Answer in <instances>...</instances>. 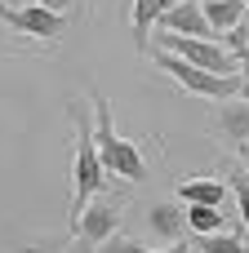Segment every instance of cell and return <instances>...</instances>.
<instances>
[{"mask_svg": "<svg viewBox=\"0 0 249 253\" xmlns=\"http://www.w3.org/2000/svg\"><path fill=\"white\" fill-rule=\"evenodd\" d=\"M13 253H53V249H49V245H18Z\"/></svg>", "mask_w": 249, "mask_h": 253, "instance_id": "e0dca14e", "label": "cell"}, {"mask_svg": "<svg viewBox=\"0 0 249 253\" xmlns=\"http://www.w3.org/2000/svg\"><path fill=\"white\" fill-rule=\"evenodd\" d=\"M156 67L165 76H174L183 84V93H196V98H218V102H232V98H245V76H214V71H200V67H187L183 58L174 53H156Z\"/></svg>", "mask_w": 249, "mask_h": 253, "instance_id": "3957f363", "label": "cell"}, {"mask_svg": "<svg viewBox=\"0 0 249 253\" xmlns=\"http://www.w3.org/2000/svg\"><path fill=\"white\" fill-rule=\"evenodd\" d=\"M245 40H249V18H245Z\"/></svg>", "mask_w": 249, "mask_h": 253, "instance_id": "ac0fdd59", "label": "cell"}, {"mask_svg": "<svg viewBox=\"0 0 249 253\" xmlns=\"http://www.w3.org/2000/svg\"><path fill=\"white\" fill-rule=\"evenodd\" d=\"M107 253H187L183 245H169V249H147V245H134V240H111V245H102Z\"/></svg>", "mask_w": 249, "mask_h": 253, "instance_id": "9a60e30c", "label": "cell"}, {"mask_svg": "<svg viewBox=\"0 0 249 253\" xmlns=\"http://www.w3.org/2000/svg\"><path fill=\"white\" fill-rule=\"evenodd\" d=\"M0 4H4V0H0Z\"/></svg>", "mask_w": 249, "mask_h": 253, "instance_id": "d6986e66", "label": "cell"}, {"mask_svg": "<svg viewBox=\"0 0 249 253\" xmlns=\"http://www.w3.org/2000/svg\"><path fill=\"white\" fill-rule=\"evenodd\" d=\"M227 191H232V200L241 205V222H245V231H249V173L236 165L232 169V178H227Z\"/></svg>", "mask_w": 249, "mask_h": 253, "instance_id": "4fadbf2b", "label": "cell"}, {"mask_svg": "<svg viewBox=\"0 0 249 253\" xmlns=\"http://www.w3.org/2000/svg\"><path fill=\"white\" fill-rule=\"evenodd\" d=\"M227 196H232V191H227L223 178H187V182H178L183 209H192V205H200V209H223Z\"/></svg>", "mask_w": 249, "mask_h": 253, "instance_id": "9c48e42d", "label": "cell"}, {"mask_svg": "<svg viewBox=\"0 0 249 253\" xmlns=\"http://www.w3.org/2000/svg\"><path fill=\"white\" fill-rule=\"evenodd\" d=\"M169 4H174V0H134V4H129V27H134V44H138V53H147V31L165 18Z\"/></svg>", "mask_w": 249, "mask_h": 253, "instance_id": "8fae6325", "label": "cell"}, {"mask_svg": "<svg viewBox=\"0 0 249 253\" xmlns=\"http://www.w3.org/2000/svg\"><path fill=\"white\" fill-rule=\"evenodd\" d=\"M165 36H192V40H218L214 36V27L205 22V13H200V0H174L169 9H165V18L156 22Z\"/></svg>", "mask_w": 249, "mask_h": 253, "instance_id": "52a82bcc", "label": "cell"}, {"mask_svg": "<svg viewBox=\"0 0 249 253\" xmlns=\"http://www.w3.org/2000/svg\"><path fill=\"white\" fill-rule=\"evenodd\" d=\"M200 13H205V22L214 27V36H227V31H236V27L249 18L245 0H200Z\"/></svg>", "mask_w": 249, "mask_h": 253, "instance_id": "30bf717a", "label": "cell"}, {"mask_svg": "<svg viewBox=\"0 0 249 253\" xmlns=\"http://www.w3.org/2000/svg\"><path fill=\"white\" fill-rule=\"evenodd\" d=\"M245 9H249V4H245Z\"/></svg>", "mask_w": 249, "mask_h": 253, "instance_id": "ffe728a7", "label": "cell"}, {"mask_svg": "<svg viewBox=\"0 0 249 253\" xmlns=\"http://www.w3.org/2000/svg\"><path fill=\"white\" fill-rule=\"evenodd\" d=\"M89 107H94V147H98V160H102L107 178L147 182L143 147L116 133V125H111V102H107V93H102V89H89Z\"/></svg>", "mask_w": 249, "mask_h": 253, "instance_id": "6da1fadb", "label": "cell"}, {"mask_svg": "<svg viewBox=\"0 0 249 253\" xmlns=\"http://www.w3.org/2000/svg\"><path fill=\"white\" fill-rule=\"evenodd\" d=\"M120 218H125V196H94L89 205H85V213L76 218V227H71V236H80V249H102V245H111V236H116V227H120Z\"/></svg>", "mask_w": 249, "mask_h": 253, "instance_id": "277c9868", "label": "cell"}, {"mask_svg": "<svg viewBox=\"0 0 249 253\" xmlns=\"http://www.w3.org/2000/svg\"><path fill=\"white\" fill-rule=\"evenodd\" d=\"M187 231L200 240V236H223V209H200L192 205L187 209Z\"/></svg>", "mask_w": 249, "mask_h": 253, "instance_id": "7c38bea8", "label": "cell"}, {"mask_svg": "<svg viewBox=\"0 0 249 253\" xmlns=\"http://www.w3.org/2000/svg\"><path fill=\"white\" fill-rule=\"evenodd\" d=\"M196 249L200 253H249V240H241V236H200Z\"/></svg>", "mask_w": 249, "mask_h": 253, "instance_id": "5bb4252c", "label": "cell"}, {"mask_svg": "<svg viewBox=\"0 0 249 253\" xmlns=\"http://www.w3.org/2000/svg\"><path fill=\"white\" fill-rule=\"evenodd\" d=\"M214 129H218V138H223L227 147H245L249 142V98L223 102L218 116H214Z\"/></svg>", "mask_w": 249, "mask_h": 253, "instance_id": "ba28073f", "label": "cell"}, {"mask_svg": "<svg viewBox=\"0 0 249 253\" xmlns=\"http://www.w3.org/2000/svg\"><path fill=\"white\" fill-rule=\"evenodd\" d=\"M31 4H40V9H49V13H62V18H67V9H71V0H31Z\"/></svg>", "mask_w": 249, "mask_h": 253, "instance_id": "2e32d148", "label": "cell"}, {"mask_svg": "<svg viewBox=\"0 0 249 253\" xmlns=\"http://www.w3.org/2000/svg\"><path fill=\"white\" fill-rule=\"evenodd\" d=\"M143 231L151 240H165V249L169 245H183L187 240V209L178 200H151L147 213H143Z\"/></svg>", "mask_w": 249, "mask_h": 253, "instance_id": "8992f818", "label": "cell"}, {"mask_svg": "<svg viewBox=\"0 0 249 253\" xmlns=\"http://www.w3.org/2000/svg\"><path fill=\"white\" fill-rule=\"evenodd\" d=\"M67 116H71V129H76V142H71V227H76V218L85 213V205L107 191V169H102V160H98L94 120L85 116V107L71 102Z\"/></svg>", "mask_w": 249, "mask_h": 253, "instance_id": "7a4b0ae2", "label": "cell"}, {"mask_svg": "<svg viewBox=\"0 0 249 253\" xmlns=\"http://www.w3.org/2000/svg\"><path fill=\"white\" fill-rule=\"evenodd\" d=\"M0 18H4L13 31L36 36V40H58V36L67 31V18H62V13H49V9H40V4H0Z\"/></svg>", "mask_w": 249, "mask_h": 253, "instance_id": "5b68a950", "label": "cell"}]
</instances>
